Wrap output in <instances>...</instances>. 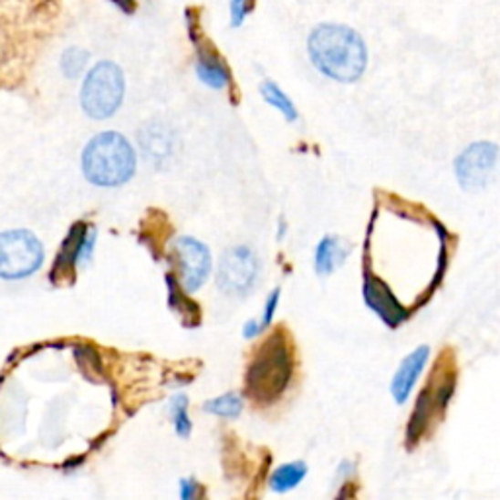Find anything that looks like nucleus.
<instances>
[{
    "label": "nucleus",
    "mask_w": 500,
    "mask_h": 500,
    "mask_svg": "<svg viewBox=\"0 0 500 500\" xmlns=\"http://www.w3.org/2000/svg\"><path fill=\"white\" fill-rule=\"evenodd\" d=\"M196 73L203 85H207L210 89H215V90L227 89L231 82V73H229L227 65L212 49H202L198 53Z\"/></svg>",
    "instance_id": "nucleus-13"
},
{
    "label": "nucleus",
    "mask_w": 500,
    "mask_h": 500,
    "mask_svg": "<svg viewBox=\"0 0 500 500\" xmlns=\"http://www.w3.org/2000/svg\"><path fill=\"white\" fill-rule=\"evenodd\" d=\"M364 297L370 305V309L378 313L383 323L389 327H399L407 318V311L402 309V305L397 301V297L391 294L380 277L371 274H366V284H364Z\"/></svg>",
    "instance_id": "nucleus-10"
},
{
    "label": "nucleus",
    "mask_w": 500,
    "mask_h": 500,
    "mask_svg": "<svg viewBox=\"0 0 500 500\" xmlns=\"http://www.w3.org/2000/svg\"><path fill=\"white\" fill-rule=\"evenodd\" d=\"M346 248L339 237H325L317 246L315 268L318 274L335 272L346 258Z\"/></svg>",
    "instance_id": "nucleus-15"
},
{
    "label": "nucleus",
    "mask_w": 500,
    "mask_h": 500,
    "mask_svg": "<svg viewBox=\"0 0 500 500\" xmlns=\"http://www.w3.org/2000/svg\"><path fill=\"white\" fill-rule=\"evenodd\" d=\"M307 53L318 73L346 85L362 78L368 67L366 41L344 24H318L313 27Z\"/></svg>",
    "instance_id": "nucleus-1"
},
{
    "label": "nucleus",
    "mask_w": 500,
    "mask_h": 500,
    "mask_svg": "<svg viewBox=\"0 0 500 500\" xmlns=\"http://www.w3.org/2000/svg\"><path fill=\"white\" fill-rule=\"evenodd\" d=\"M89 63V51L80 47H68L61 57V68L67 78H77L85 73Z\"/></svg>",
    "instance_id": "nucleus-19"
},
{
    "label": "nucleus",
    "mask_w": 500,
    "mask_h": 500,
    "mask_svg": "<svg viewBox=\"0 0 500 500\" xmlns=\"http://www.w3.org/2000/svg\"><path fill=\"white\" fill-rule=\"evenodd\" d=\"M428 356H430L428 346H421V349H416L414 352H411L405 359H402V364L397 370L391 383V395L395 397L399 405H402V402L409 399L416 380H419V375L422 373L426 366Z\"/></svg>",
    "instance_id": "nucleus-12"
},
{
    "label": "nucleus",
    "mask_w": 500,
    "mask_h": 500,
    "mask_svg": "<svg viewBox=\"0 0 500 500\" xmlns=\"http://www.w3.org/2000/svg\"><path fill=\"white\" fill-rule=\"evenodd\" d=\"M125 94V78L121 68L112 61L96 63L80 90V104L87 116L106 120L118 112Z\"/></svg>",
    "instance_id": "nucleus-4"
},
{
    "label": "nucleus",
    "mask_w": 500,
    "mask_h": 500,
    "mask_svg": "<svg viewBox=\"0 0 500 500\" xmlns=\"http://www.w3.org/2000/svg\"><path fill=\"white\" fill-rule=\"evenodd\" d=\"M250 0H229V10H231V26L239 27L243 26L246 14H248Z\"/></svg>",
    "instance_id": "nucleus-22"
},
{
    "label": "nucleus",
    "mask_w": 500,
    "mask_h": 500,
    "mask_svg": "<svg viewBox=\"0 0 500 500\" xmlns=\"http://www.w3.org/2000/svg\"><path fill=\"white\" fill-rule=\"evenodd\" d=\"M44 262V246L34 233L26 229L6 231L0 237V276L5 280H20L39 270Z\"/></svg>",
    "instance_id": "nucleus-6"
},
{
    "label": "nucleus",
    "mask_w": 500,
    "mask_h": 500,
    "mask_svg": "<svg viewBox=\"0 0 500 500\" xmlns=\"http://www.w3.org/2000/svg\"><path fill=\"white\" fill-rule=\"evenodd\" d=\"M203 409L215 416H224V419H234V416H239L243 411V401L239 395L225 393V395L207 401Z\"/></svg>",
    "instance_id": "nucleus-18"
},
{
    "label": "nucleus",
    "mask_w": 500,
    "mask_h": 500,
    "mask_svg": "<svg viewBox=\"0 0 500 500\" xmlns=\"http://www.w3.org/2000/svg\"><path fill=\"white\" fill-rule=\"evenodd\" d=\"M171 414H172V422H174L178 436L188 438L192 424H190V416H188V399H186V395H176L171 401Z\"/></svg>",
    "instance_id": "nucleus-20"
},
{
    "label": "nucleus",
    "mask_w": 500,
    "mask_h": 500,
    "mask_svg": "<svg viewBox=\"0 0 500 500\" xmlns=\"http://www.w3.org/2000/svg\"><path fill=\"white\" fill-rule=\"evenodd\" d=\"M135 152L128 139L116 131L96 135L82 152V172L94 186L114 188L135 172Z\"/></svg>",
    "instance_id": "nucleus-3"
},
{
    "label": "nucleus",
    "mask_w": 500,
    "mask_h": 500,
    "mask_svg": "<svg viewBox=\"0 0 500 500\" xmlns=\"http://www.w3.org/2000/svg\"><path fill=\"white\" fill-rule=\"evenodd\" d=\"M193 489H196V483L193 481H182V498H193Z\"/></svg>",
    "instance_id": "nucleus-24"
},
{
    "label": "nucleus",
    "mask_w": 500,
    "mask_h": 500,
    "mask_svg": "<svg viewBox=\"0 0 500 500\" xmlns=\"http://www.w3.org/2000/svg\"><path fill=\"white\" fill-rule=\"evenodd\" d=\"M498 149L493 143L481 141L469 145L455 161V174L465 190L483 188L489 182L496 166Z\"/></svg>",
    "instance_id": "nucleus-9"
},
{
    "label": "nucleus",
    "mask_w": 500,
    "mask_h": 500,
    "mask_svg": "<svg viewBox=\"0 0 500 500\" xmlns=\"http://www.w3.org/2000/svg\"><path fill=\"white\" fill-rule=\"evenodd\" d=\"M277 297H280V289H274V291H272V296L268 297L266 307H264L262 321L256 323V325H246V330H245V337H246V339L258 335V332H262L264 328H266V327L272 323V317H274L276 305H277Z\"/></svg>",
    "instance_id": "nucleus-21"
},
{
    "label": "nucleus",
    "mask_w": 500,
    "mask_h": 500,
    "mask_svg": "<svg viewBox=\"0 0 500 500\" xmlns=\"http://www.w3.org/2000/svg\"><path fill=\"white\" fill-rule=\"evenodd\" d=\"M109 3H114L121 12H128V14H131L135 8L133 0H109Z\"/></svg>",
    "instance_id": "nucleus-23"
},
{
    "label": "nucleus",
    "mask_w": 500,
    "mask_h": 500,
    "mask_svg": "<svg viewBox=\"0 0 500 500\" xmlns=\"http://www.w3.org/2000/svg\"><path fill=\"white\" fill-rule=\"evenodd\" d=\"M94 241H96L94 231H87L85 225H75L71 233H68L65 243L61 245V253L57 256V262H55L53 276L57 272H63L65 276L67 270H75L80 260L90 256V248ZM63 276H61V282H63Z\"/></svg>",
    "instance_id": "nucleus-11"
},
{
    "label": "nucleus",
    "mask_w": 500,
    "mask_h": 500,
    "mask_svg": "<svg viewBox=\"0 0 500 500\" xmlns=\"http://www.w3.org/2000/svg\"><path fill=\"white\" fill-rule=\"evenodd\" d=\"M260 92H262V99L266 100L270 106H274L276 109H280L287 121L297 120V109H296L294 102L287 99V94L280 87H277L276 82H272V80L262 82Z\"/></svg>",
    "instance_id": "nucleus-17"
},
{
    "label": "nucleus",
    "mask_w": 500,
    "mask_h": 500,
    "mask_svg": "<svg viewBox=\"0 0 500 500\" xmlns=\"http://www.w3.org/2000/svg\"><path fill=\"white\" fill-rule=\"evenodd\" d=\"M258 276V258L246 246L225 250L219 260L217 286L229 296H243L255 286Z\"/></svg>",
    "instance_id": "nucleus-7"
},
{
    "label": "nucleus",
    "mask_w": 500,
    "mask_h": 500,
    "mask_svg": "<svg viewBox=\"0 0 500 500\" xmlns=\"http://www.w3.org/2000/svg\"><path fill=\"white\" fill-rule=\"evenodd\" d=\"M455 389V364L453 359H443L436 366L432 380L428 381L426 389L421 393L416 409L411 416V424L407 430V438L411 443L419 442L426 432L430 424H436L443 411H446L448 402Z\"/></svg>",
    "instance_id": "nucleus-5"
},
{
    "label": "nucleus",
    "mask_w": 500,
    "mask_h": 500,
    "mask_svg": "<svg viewBox=\"0 0 500 500\" xmlns=\"http://www.w3.org/2000/svg\"><path fill=\"white\" fill-rule=\"evenodd\" d=\"M172 258L176 264L180 286L190 291V294L200 289L212 270V255L207 246L193 237H180L174 243Z\"/></svg>",
    "instance_id": "nucleus-8"
},
{
    "label": "nucleus",
    "mask_w": 500,
    "mask_h": 500,
    "mask_svg": "<svg viewBox=\"0 0 500 500\" xmlns=\"http://www.w3.org/2000/svg\"><path fill=\"white\" fill-rule=\"evenodd\" d=\"M139 143L143 145L149 161L159 162V161H162V159H166L171 155L172 135L166 130H162L161 125H159V128H157V125H149V128L143 133H139Z\"/></svg>",
    "instance_id": "nucleus-14"
},
{
    "label": "nucleus",
    "mask_w": 500,
    "mask_h": 500,
    "mask_svg": "<svg viewBox=\"0 0 500 500\" xmlns=\"http://www.w3.org/2000/svg\"><path fill=\"white\" fill-rule=\"evenodd\" d=\"M294 373V356L284 332H276L255 354L246 375V393L258 405L280 399Z\"/></svg>",
    "instance_id": "nucleus-2"
},
{
    "label": "nucleus",
    "mask_w": 500,
    "mask_h": 500,
    "mask_svg": "<svg viewBox=\"0 0 500 500\" xmlns=\"http://www.w3.org/2000/svg\"><path fill=\"white\" fill-rule=\"evenodd\" d=\"M305 475H307V465H305L303 462L280 465L270 477V487L276 493H287L294 487H297Z\"/></svg>",
    "instance_id": "nucleus-16"
}]
</instances>
